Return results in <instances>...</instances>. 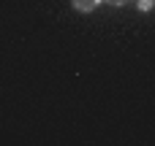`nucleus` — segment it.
Listing matches in <instances>:
<instances>
[{"label":"nucleus","mask_w":155,"mask_h":146,"mask_svg":"<svg viewBox=\"0 0 155 146\" xmlns=\"http://www.w3.org/2000/svg\"><path fill=\"white\" fill-rule=\"evenodd\" d=\"M101 3H104V0H71V8L79 11V14H90V11H95Z\"/></svg>","instance_id":"1"},{"label":"nucleus","mask_w":155,"mask_h":146,"mask_svg":"<svg viewBox=\"0 0 155 146\" xmlns=\"http://www.w3.org/2000/svg\"><path fill=\"white\" fill-rule=\"evenodd\" d=\"M155 0H139V11H150Z\"/></svg>","instance_id":"2"},{"label":"nucleus","mask_w":155,"mask_h":146,"mask_svg":"<svg viewBox=\"0 0 155 146\" xmlns=\"http://www.w3.org/2000/svg\"><path fill=\"white\" fill-rule=\"evenodd\" d=\"M109 5H125V3H134V0H106Z\"/></svg>","instance_id":"3"}]
</instances>
